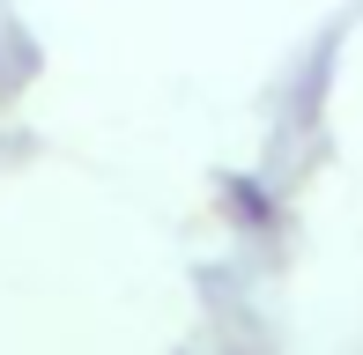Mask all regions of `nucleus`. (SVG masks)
<instances>
[{"instance_id": "nucleus-1", "label": "nucleus", "mask_w": 363, "mask_h": 355, "mask_svg": "<svg viewBox=\"0 0 363 355\" xmlns=\"http://www.w3.org/2000/svg\"><path fill=\"white\" fill-rule=\"evenodd\" d=\"M223 207L230 222H245V230H274V200L259 178H223Z\"/></svg>"}]
</instances>
